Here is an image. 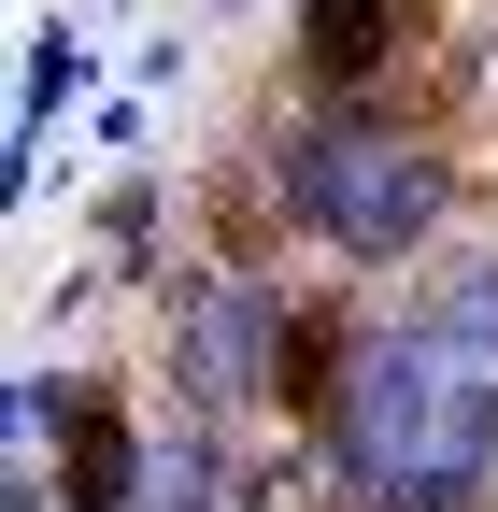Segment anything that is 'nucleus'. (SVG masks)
Returning <instances> with one entry per match:
<instances>
[{
  "label": "nucleus",
  "instance_id": "f257e3e1",
  "mask_svg": "<svg viewBox=\"0 0 498 512\" xmlns=\"http://www.w3.org/2000/svg\"><path fill=\"white\" fill-rule=\"evenodd\" d=\"M484 370L498 356H456L427 328L356 342L328 427H342V470L370 484V512H470V484L498 470V384Z\"/></svg>",
  "mask_w": 498,
  "mask_h": 512
},
{
  "label": "nucleus",
  "instance_id": "7ed1b4c3",
  "mask_svg": "<svg viewBox=\"0 0 498 512\" xmlns=\"http://www.w3.org/2000/svg\"><path fill=\"white\" fill-rule=\"evenodd\" d=\"M171 370H185V399H200V413L271 399V384H285V299H271L257 271H214L200 299H185V342H171Z\"/></svg>",
  "mask_w": 498,
  "mask_h": 512
},
{
  "label": "nucleus",
  "instance_id": "39448f33",
  "mask_svg": "<svg viewBox=\"0 0 498 512\" xmlns=\"http://www.w3.org/2000/svg\"><path fill=\"white\" fill-rule=\"evenodd\" d=\"M413 328L456 342V356H498V256H442L427 299H413Z\"/></svg>",
  "mask_w": 498,
  "mask_h": 512
},
{
  "label": "nucleus",
  "instance_id": "f03ea898",
  "mask_svg": "<svg viewBox=\"0 0 498 512\" xmlns=\"http://www.w3.org/2000/svg\"><path fill=\"white\" fill-rule=\"evenodd\" d=\"M271 185H285V214L299 228H328L342 256H413L427 228H442V200H456V171L413 143V128H285L271 143Z\"/></svg>",
  "mask_w": 498,
  "mask_h": 512
},
{
  "label": "nucleus",
  "instance_id": "423d86ee",
  "mask_svg": "<svg viewBox=\"0 0 498 512\" xmlns=\"http://www.w3.org/2000/svg\"><path fill=\"white\" fill-rule=\"evenodd\" d=\"M129 484H143V456H129V427H114L100 399H72V498H86V512H114Z\"/></svg>",
  "mask_w": 498,
  "mask_h": 512
},
{
  "label": "nucleus",
  "instance_id": "20e7f679",
  "mask_svg": "<svg viewBox=\"0 0 498 512\" xmlns=\"http://www.w3.org/2000/svg\"><path fill=\"white\" fill-rule=\"evenodd\" d=\"M399 29H413V0H299V57L328 86H370L399 57Z\"/></svg>",
  "mask_w": 498,
  "mask_h": 512
}]
</instances>
